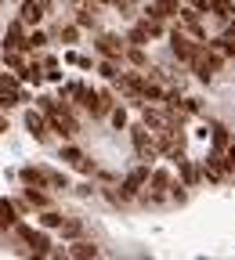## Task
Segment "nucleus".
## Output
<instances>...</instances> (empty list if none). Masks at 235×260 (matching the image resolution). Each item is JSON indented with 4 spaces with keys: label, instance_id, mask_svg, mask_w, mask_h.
<instances>
[{
    "label": "nucleus",
    "instance_id": "nucleus-12",
    "mask_svg": "<svg viewBox=\"0 0 235 260\" xmlns=\"http://www.w3.org/2000/svg\"><path fill=\"white\" fill-rule=\"evenodd\" d=\"M8 47H25L22 44V25H11L8 29Z\"/></svg>",
    "mask_w": 235,
    "mask_h": 260
},
{
    "label": "nucleus",
    "instance_id": "nucleus-19",
    "mask_svg": "<svg viewBox=\"0 0 235 260\" xmlns=\"http://www.w3.org/2000/svg\"><path fill=\"white\" fill-rule=\"evenodd\" d=\"M192 8H195V11H210L214 0H192Z\"/></svg>",
    "mask_w": 235,
    "mask_h": 260
},
{
    "label": "nucleus",
    "instance_id": "nucleus-20",
    "mask_svg": "<svg viewBox=\"0 0 235 260\" xmlns=\"http://www.w3.org/2000/svg\"><path fill=\"white\" fill-rule=\"evenodd\" d=\"M40 44H44V32H33V37L25 40V47H40Z\"/></svg>",
    "mask_w": 235,
    "mask_h": 260
},
{
    "label": "nucleus",
    "instance_id": "nucleus-2",
    "mask_svg": "<svg viewBox=\"0 0 235 260\" xmlns=\"http://www.w3.org/2000/svg\"><path fill=\"white\" fill-rule=\"evenodd\" d=\"M18 235H22V242H25L33 253H47V235H44V232H29V228H18Z\"/></svg>",
    "mask_w": 235,
    "mask_h": 260
},
{
    "label": "nucleus",
    "instance_id": "nucleus-14",
    "mask_svg": "<svg viewBox=\"0 0 235 260\" xmlns=\"http://www.w3.org/2000/svg\"><path fill=\"white\" fill-rule=\"evenodd\" d=\"M25 199H29L33 206H47V195H44V191H33V188H25Z\"/></svg>",
    "mask_w": 235,
    "mask_h": 260
},
{
    "label": "nucleus",
    "instance_id": "nucleus-17",
    "mask_svg": "<svg viewBox=\"0 0 235 260\" xmlns=\"http://www.w3.org/2000/svg\"><path fill=\"white\" fill-rule=\"evenodd\" d=\"M166 181H170V177H166V174H156V177H152V191L159 195V191L166 188Z\"/></svg>",
    "mask_w": 235,
    "mask_h": 260
},
{
    "label": "nucleus",
    "instance_id": "nucleus-11",
    "mask_svg": "<svg viewBox=\"0 0 235 260\" xmlns=\"http://www.w3.org/2000/svg\"><path fill=\"white\" fill-rule=\"evenodd\" d=\"M217 18H231V0H214V8H210Z\"/></svg>",
    "mask_w": 235,
    "mask_h": 260
},
{
    "label": "nucleus",
    "instance_id": "nucleus-18",
    "mask_svg": "<svg viewBox=\"0 0 235 260\" xmlns=\"http://www.w3.org/2000/svg\"><path fill=\"white\" fill-rule=\"evenodd\" d=\"M44 224H47V228H58V224H62V217H58V213H51V210H47V213H44Z\"/></svg>",
    "mask_w": 235,
    "mask_h": 260
},
{
    "label": "nucleus",
    "instance_id": "nucleus-21",
    "mask_svg": "<svg viewBox=\"0 0 235 260\" xmlns=\"http://www.w3.org/2000/svg\"><path fill=\"white\" fill-rule=\"evenodd\" d=\"M25 80H33V83H40V69H37V65H29V69H25Z\"/></svg>",
    "mask_w": 235,
    "mask_h": 260
},
{
    "label": "nucleus",
    "instance_id": "nucleus-9",
    "mask_svg": "<svg viewBox=\"0 0 235 260\" xmlns=\"http://www.w3.org/2000/svg\"><path fill=\"white\" fill-rule=\"evenodd\" d=\"M15 224V206L0 199V228H11Z\"/></svg>",
    "mask_w": 235,
    "mask_h": 260
},
{
    "label": "nucleus",
    "instance_id": "nucleus-15",
    "mask_svg": "<svg viewBox=\"0 0 235 260\" xmlns=\"http://www.w3.org/2000/svg\"><path fill=\"white\" fill-rule=\"evenodd\" d=\"M134 145H138V152L145 155V152H152V145L145 141V130H134Z\"/></svg>",
    "mask_w": 235,
    "mask_h": 260
},
{
    "label": "nucleus",
    "instance_id": "nucleus-5",
    "mask_svg": "<svg viewBox=\"0 0 235 260\" xmlns=\"http://www.w3.org/2000/svg\"><path fill=\"white\" fill-rule=\"evenodd\" d=\"M22 184H29V188H44V184H51V174L25 167V170H22Z\"/></svg>",
    "mask_w": 235,
    "mask_h": 260
},
{
    "label": "nucleus",
    "instance_id": "nucleus-16",
    "mask_svg": "<svg viewBox=\"0 0 235 260\" xmlns=\"http://www.w3.org/2000/svg\"><path fill=\"white\" fill-rule=\"evenodd\" d=\"M214 145H217V148H224V145H228V134H224V126H214Z\"/></svg>",
    "mask_w": 235,
    "mask_h": 260
},
{
    "label": "nucleus",
    "instance_id": "nucleus-23",
    "mask_svg": "<svg viewBox=\"0 0 235 260\" xmlns=\"http://www.w3.org/2000/svg\"><path fill=\"white\" fill-rule=\"evenodd\" d=\"M112 123H116V126H123V123H127V116H123V109H116V112H112Z\"/></svg>",
    "mask_w": 235,
    "mask_h": 260
},
{
    "label": "nucleus",
    "instance_id": "nucleus-1",
    "mask_svg": "<svg viewBox=\"0 0 235 260\" xmlns=\"http://www.w3.org/2000/svg\"><path fill=\"white\" fill-rule=\"evenodd\" d=\"M170 47H174V54H178L181 61H195V54H199V44H192L188 37H181V32H174V37H170Z\"/></svg>",
    "mask_w": 235,
    "mask_h": 260
},
{
    "label": "nucleus",
    "instance_id": "nucleus-3",
    "mask_svg": "<svg viewBox=\"0 0 235 260\" xmlns=\"http://www.w3.org/2000/svg\"><path fill=\"white\" fill-rule=\"evenodd\" d=\"M145 181H149V167H138V170H130V177L123 181V195H138Z\"/></svg>",
    "mask_w": 235,
    "mask_h": 260
},
{
    "label": "nucleus",
    "instance_id": "nucleus-8",
    "mask_svg": "<svg viewBox=\"0 0 235 260\" xmlns=\"http://www.w3.org/2000/svg\"><path fill=\"white\" fill-rule=\"evenodd\" d=\"M62 159H69L73 167H80V170H91V162H87V159H83L76 148H62Z\"/></svg>",
    "mask_w": 235,
    "mask_h": 260
},
{
    "label": "nucleus",
    "instance_id": "nucleus-22",
    "mask_svg": "<svg viewBox=\"0 0 235 260\" xmlns=\"http://www.w3.org/2000/svg\"><path fill=\"white\" fill-rule=\"evenodd\" d=\"M181 174H185V181H188V184H192V181H195V170H192V167H188V162H181Z\"/></svg>",
    "mask_w": 235,
    "mask_h": 260
},
{
    "label": "nucleus",
    "instance_id": "nucleus-7",
    "mask_svg": "<svg viewBox=\"0 0 235 260\" xmlns=\"http://www.w3.org/2000/svg\"><path fill=\"white\" fill-rule=\"evenodd\" d=\"M98 51H102L105 58H116V54H123V40H116V37H102V40H98Z\"/></svg>",
    "mask_w": 235,
    "mask_h": 260
},
{
    "label": "nucleus",
    "instance_id": "nucleus-24",
    "mask_svg": "<svg viewBox=\"0 0 235 260\" xmlns=\"http://www.w3.org/2000/svg\"><path fill=\"white\" fill-rule=\"evenodd\" d=\"M4 130H8V119H0V134H4Z\"/></svg>",
    "mask_w": 235,
    "mask_h": 260
},
{
    "label": "nucleus",
    "instance_id": "nucleus-4",
    "mask_svg": "<svg viewBox=\"0 0 235 260\" xmlns=\"http://www.w3.org/2000/svg\"><path fill=\"white\" fill-rule=\"evenodd\" d=\"M44 18V4L40 0H29V4H22V25H37Z\"/></svg>",
    "mask_w": 235,
    "mask_h": 260
},
{
    "label": "nucleus",
    "instance_id": "nucleus-10",
    "mask_svg": "<svg viewBox=\"0 0 235 260\" xmlns=\"http://www.w3.org/2000/svg\"><path fill=\"white\" fill-rule=\"evenodd\" d=\"M69 256H98V249H94L91 242H76V246L69 249Z\"/></svg>",
    "mask_w": 235,
    "mask_h": 260
},
{
    "label": "nucleus",
    "instance_id": "nucleus-13",
    "mask_svg": "<svg viewBox=\"0 0 235 260\" xmlns=\"http://www.w3.org/2000/svg\"><path fill=\"white\" fill-rule=\"evenodd\" d=\"M62 235L65 239H76L80 235V220H62Z\"/></svg>",
    "mask_w": 235,
    "mask_h": 260
},
{
    "label": "nucleus",
    "instance_id": "nucleus-6",
    "mask_svg": "<svg viewBox=\"0 0 235 260\" xmlns=\"http://www.w3.org/2000/svg\"><path fill=\"white\" fill-rule=\"evenodd\" d=\"M25 126H29V134H33V138H40V141L47 138V130H44V116H40V112H25Z\"/></svg>",
    "mask_w": 235,
    "mask_h": 260
}]
</instances>
